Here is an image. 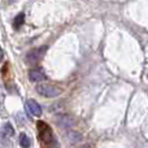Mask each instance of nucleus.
<instances>
[{"label":"nucleus","instance_id":"obj_1","mask_svg":"<svg viewBox=\"0 0 148 148\" xmlns=\"http://www.w3.org/2000/svg\"><path fill=\"white\" fill-rule=\"evenodd\" d=\"M36 127H38V138L40 142H43L44 144H49L53 140V134L52 130L44 121H38L36 122Z\"/></svg>","mask_w":148,"mask_h":148},{"label":"nucleus","instance_id":"obj_2","mask_svg":"<svg viewBox=\"0 0 148 148\" xmlns=\"http://www.w3.org/2000/svg\"><path fill=\"white\" fill-rule=\"evenodd\" d=\"M35 90L39 95H42V96H44V97H56L62 92V90L60 88V87L49 84V83L38 84V86L35 87Z\"/></svg>","mask_w":148,"mask_h":148},{"label":"nucleus","instance_id":"obj_3","mask_svg":"<svg viewBox=\"0 0 148 148\" xmlns=\"http://www.w3.org/2000/svg\"><path fill=\"white\" fill-rule=\"evenodd\" d=\"M46 49L47 47H40V48H35V49H31L30 52H29L27 55H26V62L27 64H36V62L39 61V60L42 59V57L44 56V53H46Z\"/></svg>","mask_w":148,"mask_h":148},{"label":"nucleus","instance_id":"obj_4","mask_svg":"<svg viewBox=\"0 0 148 148\" xmlns=\"http://www.w3.org/2000/svg\"><path fill=\"white\" fill-rule=\"evenodd\" d=\"M26 109H27V112L30 113L31 116H35V117H39V116L42 114L40 105L33 99H29L27 101H26Z\"/></svg>","mask_w":148,"mask_h":148},{"label":"nucleus","instance_id":"obj_5","mask_svg":"<svg viewBox=\"0 0 148 148\" xmlns=\"http://www.w3.org/2000/svg\"><path fill=\"white\" fill-rule=\"evenodd\" d=\"M46 78H47L46 73H44L42 69H31L30 72H29V79H30L31 82L38 83V82L44 81Z\"/></svg>","mask_w":148,"mask_h":148},{"label":"nucleus","instance_id":"obj_6","mask_svg":"<svg viewBox=\"0 0 148 148\" xmlns=\"http://www.w3.org/2000/svg\"><path fill=\"white\" fill-rule=\"evenodd\" d=\"M57 123H59L60 126H62V127H70V126L74 125L73 118L69 117V116H60V117L57 118Z\"/></svg>","mask_w":148,"mask_h":148},{"label":"nucleus","instance_id":"obj_7","mask_svg":"<svg viewBox=\"0 0 148 148\" xmlns=\"http://www.w3.org/2000/svg\"><path fill=\"white\" fill-rule=\"evenodd\" d=\"M23 22H25V14L23 13H18L14 17V20H13V26H14V29H20L23 25Z\"/></svg>","mask_w":148,"mask_h":148},{"label":"nucleus","instance_id":"obj_8","mask_svg":"<svg viewBox=\"0 0 148 148\" xmlns=\"http://www.w3.org/2000/svg\"><path fill=\"white\" fill-rule=\"evenodd\" d=\"M18 140H20V144H21V147H22V148H29V147H30V138H29L25 133H21L20 134Z\"/></svg>","mask_w":148,"mask_h":148},{"label":"nucleus","instance_id":"obj_9","mask_svg":"<svg viewBox=\"0 0 148 148\" xmlns=\"http://www.w3.org/2000/svg\"><path fill=\"white\" fill-rule=\"evenodd\" d=\"M3 134L7 135V136H13V134H14V129L12 127L10 123H5V125L3 126Z\"/></svg>","mask_w":148,"mask_h":148},{"label":"nucleus","instance_id":"obj_10","mask_svg":"<svg viewBox=\"0 0 148 148\" xmlns=\"http://www.w3.org/2000/svg\"><path fill=\"white\" fill-rule=\"evenodd\" d=\"M3 59H4V51H3V48L0 47V62H1Z\"/></svg>","mask_w":148,"mask_h":148},{"label":"nucleus","instance_id":"obj_11","mask_svg":"<svg viewBox=\"0 0 148 148\" xmlns=\"http://www.w3.org/2000/svg\"><path fill=\"white\" fill-rule=\"evenodd\" d=\"M17 0H8V3H10V4H13V3H16Z\"/></svg>","mask_w":148,"mask_h":148},{"label":"nucleus","instance_id":"obj_12","mask_svg":"<svg viewBox=\"0 0 148 148\" xmlns=\"http://www.w3.org/2000/svg\"><path fill=\"white\" fill-rule=\"evenodd\" d=\"M79 148H90V147H88V146H81Z\"/></svg>","mask_w":148,"mask_h":148}]
</instances>
